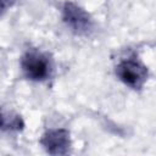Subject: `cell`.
I'll use <instances>...</instances> for the list:
<instances>
[{
    "label": "cell",
    "mask_w": 156,
    "mask_h": 156,
    "mask_svg": "<svg viewBox=\"0 0 156 156\" xmlns=\"http://www.w3.org/2000/svg\"><path fill=\"white\" fill-rule=\"evenodd\" d=\"M21 68L24 76L34 82L45 80L51 72V65L49 58L35 50L27 51L21 58Z\"/></svg>",
    "instance_id": "1"
},
{
    "label": "cell",
    "mask_w": 156,
    "mask_h": 156,
    "mask_svg": "<svg viewBox=\"0 0 156 156\" xmlns=\"http://www.w3.org/2000/svg\"><path fill=\"white\" fill-rule=\"evenodd\" d=\"M24 127L22 118L18 115H2V128L10 130H21Z\"/></svg>",
    "instance_id": "5"
},
{
    "label": "cell",
    "mask_w": 156,
    "mask_h": 156,
    "mask_svg": "<svg viewBox=\"0 0 156 156\" xmlns=\"http://www.w3.org/2000/svg\"><path fill=\"white\" fill-rule=\"evenodd\" d=\"M40 144L50 155H66L71 147L69 133L63 128L49 129L43 134Z\"/></svg>",
    "instance_id": "4"
},
{
    "label": "cell",
    "mask_w": 156,
    "mask_h": 156,
    "mask_svg": "<svg viewBox=\"0 0 156 156\" xmlns=\"http://www.w3.org/2000/svg\"><path fill=\"white\" fill-rule=\"evenodd\" d=\"M116 76L123 84L140 89L147 79V68L138 60L126 58L116 66Z\"/></svg>",
    "instance_id": "2"
},
{
    "label": "cell",
    "mask_w": 156,
    "mask_h": 156,
    "mask_svg": "<svg viewBox=\"0 0 156 156\" xmlns=\"http://www.w3.org/2000/svg\"><path fill=\"white\" fill-rule=\"evenodd\" d=\"M13 1L15 0H1V7H2V10H5L7 6H10Z\"/></svg>",
    "instance_id": "6"
},
{
    "label": "cell",
    "mask_w": 156,
    "mask_h": 156,
    "mask_svg": "<svg viewBox=\"0 0 156 156\" xmlns=\"http://www.w3.org/2000/svg\"><path fill=\"white\" fill-rule=\"evenodd\" d=\"M62 21L77 34H87L93 27V21L88 12L71 1L65 2L62 7Z\"/></svg>",
    "instance_id": "3"
}]
</instances>
